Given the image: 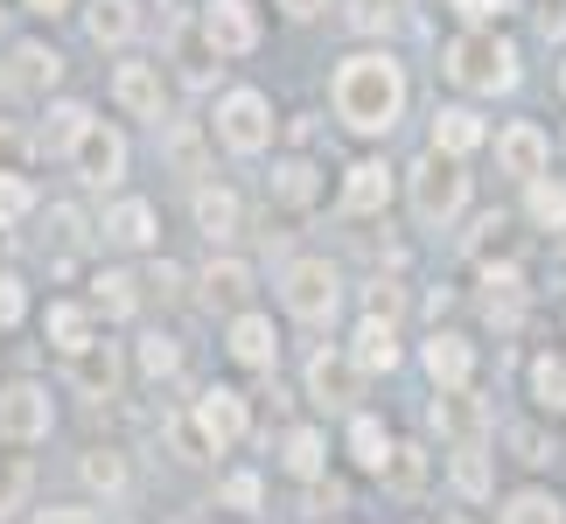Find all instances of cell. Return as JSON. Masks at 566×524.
I'll return each mask as SVG.
<instances>
[{"label": "cell", "mask_w": 566, "mask_h": 524, "mask_svg": "<svg viewBox=\"0 0 566 524\" xmlns=\"http://www.w3.org/2000/svg\"><path fill=\"white\" fill-rule=\"evenodd\" d=\"M203 301H210V308L245 315V301H252V266H245V259H210V266H203Z\"/></svg>", "instance_id": "cell-23"}, {"label": "cell", "mask_w": 566, "mask_h": 524, "mask_svg": "<svg viewBox=\"0 0 566 524\" xmlns=\"http://www.w3.org/2000/svg\"><path fill=\"white\" fill-rule=\"evenodd\" d=\"M546 155H553V140H546L538 119H511L504 134H496V168L517 175V182H538V175H546Z\"/></svg>", "instance_id": "cell-11"}, {"label": "cell", "mask_w": 566, "mask_h": 524, "mask_svg": "<svg viewBox=\"0 0 566 524\" xmlns=\"http://www.w3.org/2000/svg\"><path fill=\"white\" fill-rule=\"evenodd\" d=\"M105 245H126V252H147V245H155V203H140V196H119V203L113 210H105Z\"/></svg>", "instance_id": "cell-19"}, {"label": "cell", "mask_w": 566, "mask_h": 524, "mask_svg": "<svg viewBox=\"0 0 566 524\" xmlns=\"http://www.w3.org/2000/svg\"><path fill=\"white\" fill-rule=\"evenodd\" d=\"M182 280H189V273L176 266V259H155V266H147V287H155L161 301H182Z\"/></svg>", "instance_id": "cell-45"}, {"label": "cell", "mask_w": 566, "mask_h": 524, "mask_svg": "<svg viewBox=\"0 0 566 524\" xmlns=\"http://www.w3.org/2000/svg\"><path fill=\"white\" fill-rule=\"evenodd\" d=\"M238 224H245V203H238L231 189H196V231H203L210 245L238 238Z\"/></svg>", "instance_id": "cell-24"}, {"label": "cell", "mask_w": 566, "mask_h": 524, "mask_svg": "<svg viewBox=\"0 0 566 524\" xmlns=\"http://www.w3.org/2000/svg\"><path fill=\"white\" fill-rule=\"evenodd\" d=\"M385 203H391V168L385 161H350V175H343V210L378 217Z\"/></svg>", "instance_id": "cell-22"}, {"label": "cell", "mask_w": 566, "mask_h": 524, "mask_svg": "<svg viewBox=\"0 0 566 524\" xmlns=\"http://www.w3.org/2000/svg\"><path fill=\"white\" fill-rule=\"evenodd\" d=\"M280 469L301 475V483H322V469H329V441H322L315 427H294L287 441H280Z\"/></svg>", "instance_id": "cell-28"}, {"label": "cell", "mask_w": 566, "mask_h": 524, "mask_svg": "<svg viewBox=\"0 0 566 524\" xmlns=\"http://www.w3.org/2000/svg\"><path fill=\"white\" fill-rule=\"evenodd\" d=\"M119 343H105V336H92L84 349H71V357H63V385L77 391V399H113L119 391Z\"/></svg>", "instance_id": "cell-10"}, {"label": "cell", "mask_w": 566, "mask_h": 524, "mask_svg": "<svg viewBox=\"0 0 566 524\" xmlns=\"http://www.w3.org/2000/svg\"><path fill=\"white\" fill-rule=\"evenodd\" d=\"M140 0H92V8H84V35L98 42V50H126V42L140 35Z\"/></svg>", "instance_id": "cell-18"}, {"label": "cell", "mask_w": 566, "mask_h": 524, "mask_svg": "<svg viewBox=\"0 0 566 524\" xmlns=\"http://www.w3.org/2000/svg\"><path fill=\"white\" fill-rule=\"evenodd\" d=\"M496 524H566V496L559 490H511Z\"/></svg>", "instance_id": "cell-29"}, {"label": "cell", "mask_w": 566, "mask_h": 524, "mask_svg": "<svg viewBox=\"0 0 566 524\" xmlns=\"http://www.w3.org/2000/svg\"><path fill=\"white\" fill-rule=\"evenodd\" d=\"M532 399L546 406V412H566V357H532Z\"/></svg>", "instance_id": "cell-36"}, {"label": "cell", "mask_w": 566, "mask_h": 524, "mask_svg": "<svg viewBox=\"0 0 566 524\" xmlns=\"http://www.w3.org/2000/svg\"><path fill=\"white\" fill-rule=\"evenodd\" d=\"M196 35H203L210 63H224V56H252L259 42H266V21H259L252 0H203V14H196Z\"/></svg>", "instance_id": "cell-8"}, {"label": "cell", "mask_w": 566, "mask_h": 524, "mask_svg": "<svg viewBox=\"0 0 566 524\" xmlns=\"http://www.w3.org/2000/svg\"><path fill=\"white\" fill-rule=\"evenodd\" d=\"M448 475H454V490H462L469 504H483V496H496V469H490V454H483V448H454Z\"/></svg>", "instance_id": "cell-32"}, {"label": "cell", "mask_w": 566, "mask_h": 524, "mask_svg": "<svg viewBox=\"0 0 566 524\" xmlns=\"http://www.w3.org/2000/svg\"><path fill=\"white\" fill-rule=\"evenodd\" d=\"M140 308V280L126 273V266H105L98 280H92V315H105V322H126Z\"/></svg>", "instance_id": "cell-25"}, {"label": "cell", "mask_w": 566, "mask_h": 524, "mask_svg": "<svg viewBox=\"0 0 566 524\" xmlns=\"http://www.w3.org/2000/svg\"><path fill=\"white\" fill-rule=\"evenodd\" d=\"M273 98L266 92H252V84H231V92L224 98H217V119H210V134L217 140H224L231 147V155H266V147H273Z\"/></svg>", "instance_id": "cell-5"}, {"label": "cell", "mask_w": 566, "mask_h": 524, "mask_svg": "<svg viewBox=\"0 0 566 524\" xmlns=\"http://www.w3.org/2000/svg\"><path fill=\"white\" fill-rule=\"evenodd\" d=\"M441 71L462 92H511L517 84V50L496 29H462L441 42Z\"/></svg>", "instance_id": "cell-2"}, {"label": "cell", "mask_w": 566, "mask_h": 524, "mask_svg": "<svg viewBox=\"0 0 566 524\" xmlns=\"http://www.w3.org/2000/svg\"><path fill=\"white\" fill-rule=\"evenodd\" d=\"M329 105H336V119L350 126V134H364V140L391 134V126L406 119V63L391 50L343 56L336 77H329Z\"/></svg>", "instance_id": "cell-1"}, {"label": "cell", "mask_w": 566, "mask_h": 524, "mask_svg": "<svg viewBox=\"0 0 566 524\" xmlns=\"http://www.w3.org/2000/svg\"><path fill=\"white\" fill-rule=\"evenodd\" d=\"M433 427H441L454 448H483V433H490V406L475 399V391H441V399H433Z\"/></svg>", "instance_id": "cell-15"}, {"label": "cell", "mask_w": 566, "mask_h": 524, "mask_svg": "<svg viewBox=\"0 0 566 524\" xmlns=\"http://www.w3.org/2000/svg\"><path fill=\"white\" fill-rule=\"evenodd\" d=\"M35 524H92V517H84V511H42Z\"/></svg>", "instance_id": "cell-51"}, {"label": "cell", "mask_w": 566, "mask_h": 524, "mask_svg": "<svg viewBox=\"0 0 566 524\" xmlns=\"http://www.w3.org/2000/svg\"><path fill=\"white\" fill-rule=\"evenodd\" d=\"M399 329H391V322H371L364 315L357 322V336H350V364H357V378H371V370H399Z\"/></svg>", "instance_id": "cell-21"}, {"label": "cell", "mask_w": 566, "mask_h": 524, "mask_svg": "<svg viewBox=\"0 0 566 524\" xmlns=\"http://www.w3.org/2000/svg\"><path fill=\"white\" fill-rule=\"evenodd\" d=\"M21 8H29V14H63L71 0H21Z\"/></svg>", "instance_id": "cell-52"}, {"label": "cell", "mask_w": 566, "mask_h": 524, "mask_svg": "<svg viewBox=\"0 0 566 524\" xmlns=\"http://www.w3.org/2000/svg\"><path fill=\"white\" fill-rule=\"evenodd\" d=\"M29 315V280H14V273H0V329H14V322Z\"/></svg>", "instance_id": "cell-41"}, {"label": "cell", "mask_w": 566, "mask_h": 524, "mask_svg": "<svg viewBox=\"0 0 566 524\" xmlns=\"http://www.w3.org/2000/svg\"><path fill=\"white\" fill-rule=\"evenodd\" d=\"M364 308H371V322H399V308H406L399 280H371V287H364Z\"/></svg>", "instance_id": "cell-40"}, {"label": "cell", "mask_w": 566, "mask_h": 524, "mask_svg": "<svg viewBox=\"0 0 566 524\" xmlns=\"http://www.w3.org/2000/svg\"><path fill=\"white\" fill-rule=\"evenodd\" d=\"M113 98H119V113H134V119H155L168 113V84H161V63H119L113 71Z\"/></svg>", "instance_id": "cell-12"}, {"label": "cell", "mask_w": 566, "mask_h": 524, "mask_svg": "<svg viewBox=\"0 0 566 524\" xmlns=\"http://www.w3.org/2000/svg\"><path fill=\"white\" fill-rule=\"evenodd\" d=\"M448 8H454V14H462V21H469V29H490V0H448Z\"/></svg>", "instance_id": "cell-48"}, {"label": "cell", "mask_w": 566, "mask_h": 524, "mask_svg": "<svg viewBox=\"0 0 566 524\" xmlns=\"http://www.w3.org/2000/svg\"><path fill=\"white\" fill-rule=\"evenodd\" d=\"M525 0H490V21H504V14H517Z\"/></svg>", "instance_id": "cell-53"}, {"label": "cell", "mask_w": 566, "mask_h": 524, "mask_svg": "<svg viewBox=\"0 0 566 524\" xmlns=\"http://www.w3.org/2000/svg\"><path fill=\"white\" fill-rule=\"evenodd\" d=\"M559 98H566V63H559Z\"/></svg>", "instance_id": "cell-55"}, {"label": "cell", "mask_w": 566, "mask_h": 524, "mask_svg": "<svg viewBox=\"0 0 566 524\" xmlns=\"http://www.w3.org/2000/svg\"><path fill=\"white\" fill-rule=\"evenodd\" d=\"M84 483H92L98 496H126V483H134V475H126V454L119 448H84Z\"/></svg>", "instance_id": "cell-33"}, {"label": "cell", "mask_w": 566, "mask_h": 524, "mask_svg": "<svg viewBox=\"0 0 566 524\" xmlns=\"http://www.w3.org/2000/svg\"><path fill=\"white\" fill-rule=\"evenodd\" d=\"M63 161H71V175H77L84 189H119L126 182V134H119V126H105V119H92V126H84V140Z\"/></svg>", "instance_id": "cell-9"}, {"label": "cell", "mask_w": 566, "mask_h": 524, "mask_svg": "<svg viewBox=\"0 0 566 524\" xmlns=\"http://www.w3.org/2000/svg\"><path fill=\"white\" fill-rule=\"evenodd\" d=\"M21 161H29V134L14 119H0V175H21Z\"/></svg>", "instance_id": "cell-43"}, {"label": "cell", "mask_w": 566, "mask_h": 524, "mask_svg": "<svg viewBox=\"0 0 566 524\" xmlns=\"http://www.w3.org/2000/svg\"><path fill=\"white\" fill-rule=\"evenodd\" d=\"M63 77V56L50 50V42H14V56H8V92H50V84Z\"/></svg>", "instance_id": "cell-20"}, {"label": "cell", "mask_w": 566, "mask_h": 524, "mask_svg": "<svg viewBox=\"0 0 566 524\" xmlns=\"http://www.w3.org/2000/svg\"><path fill=\"white\" fill-rule=\"evenodd\" d=\"M538 29H546V35H566V0H538Z\"/></svg>", "instance_id": "cell-47"}, {"label": "cell", "mask_w": 566, "mask_h": 524, "mask_svg": "<svg viewBox=\"0 0 566 524\" xmlns=\"http://www.w3.org/2000/svg\"><path fill=\"white\" fill-rule=\"evenodd\" d=\"M357 391H364V378H357V364L343 357V349H315V357H308V399H315V406L350 412Z\"/></svg>", "instance_id": "cell-13"}, {"label": "cell", "mask_w": 566, "mask_h": 524, "mask_svg": "<svg viewBox=\"0 0 566 524\" xmlns=\"http://www.w3.org/2000/svg\"><path fill=\"white\" fill-rule=\"evenodd\" d=\"M42 336H50L63 357H71V349L92 343V308H84V301H50V315H42Z\"/></svg>", "instance_id": "cell-31"}, {"label": "cell", "mask_w": 566, "mask_h": 524, "mask_svg": "<svg viewBox=\"0 0 566 524\" xmlns=\"http://www.w3.org/2000/svg\"><path fill=\"white\" fill-rule=\"evenodd\" d=\"M259 496H266V490H259L252 469H238V475H224V483H217V504H224V511H259Z\"/></svg>", "instance_id": "cell-39"}, {"label": "cell", "mask_w": 566, "mask_h": 524, "mask_svg": "<svg viewBox=\"0 0 566 524\" xmlns=\"http://www.w3.org/2000/svg\"><path fill=\"white\" fill-rule=\"evenodd\" d=\"M287 140H315V113H294L287 119Z\"/></svg>", "instance_id": "cell-50"}, {"label": "cell", "mask_w": 566, "mask_h": 524, "mask_svg": "<svg viewBox=\"0 0 566 524\" xmlns=\"http://www.w3.org/2000/svg\"><path fill=\"white\" fill-rule=\"evenodd\" d=\"M84 126H92V105H84V98H56L50 113H42V147H50V155H71V147L84 140Z\"/></svg>", "instance_id": "cell-27"}, {"label": "cell", "mask_w": 566, "mask_h": 524, "mask_svg": "<svg viewBox=\"0 0 566 524\" xmlns=\"http://www.w3.org/2000/svg\"><path fill=\"white\" fill-rule=\"evenodd\" d=\"M511 448H517V462H546V441H538V427H517Z\"/></svg>", "instance_id": "cell-46"}, {"label": "cell", "mask_w": 566, "mask_h": 524, "mask_svg": "<svg viewBox=\"0 0 566 524\" xmlns=\"http://www.w3.org/2000/svg\"><path fill=\"white\" fill-rule=\"evenodd\" d=\"M391 448H399V441H391V433H385V420H378V412H357V420H350V462H357V469L385 475Z\"/></svg>", "instance_id": "cell-30"}, {"label": "cell", "mask_w": 566, "mask_h": 524, "mask_svg": "<svg viewBox=\"0 0 566 524\" xmlns=\"http://www.w3.org/2000/svg\"><path fill=\"white\" fill-rule=\"evenodd\" d=\"M559 273H566V231H559Z\"/></svg>", "instance_id": "cell-54"}, {"label": "cell", "mask_w": 566, "mask_h": 524, "mask_svg": "<svg viewBox=\"0 0 566 524\" xmlns=\"http://www.w3.org/2000/svg\"><path fill=\"white\" fill-rule=\"evenodd\" d=\"M280 301H287L294 322H308V329H329L343 315V273L329 259H287V273H280Z\"/></svg>", "instance_id": "cell-4"}, {"label": "cell", "mask_w": 566, "mask_h": 524, "mask_svg": "<svg viewBox=\"0 0 566 524\" xmlns=\"http://www.w3.org/2000/svg\"><path fill=\"white\" fill-rule=\"evenodd\" d=\"M0 29H8V8H0Z\"/></svg>", "instance_id": "cell-56"}, {"label": "cell", "mask_w": 566, "mask_h": 524, "mask_svg": "<svg viewBox=\"0 0 566 524\" xmlns=\"http://www.w3.org/2000/svg\"><path fill=\"white\" fill-rule=\"evenodd\" d=\"M50 433H56L50 385H35V378H8V385H0V441H8V448H35V441H50Z\"/></svg>", "instance_id": "cell-7"}, {"label": "cell", "mask_w": 566, "mask_h": 524, "mask_svg": "<svg viewBox=\"0 0 566 524\" xmlns=\"http://www.w3.org/2000/svg\"><path fill=\"white\" fill-rule=\"evenodd\" d=\"M224 349H231V364H245V370H273V357H280V329H273L259 308H245V315H231Z\"/></svg>", "instance_id": "cell-16"}, {"label": "cell", "mask_w": 566, "mask_h": 524, "mask_svg": "<svg viewBox=\"0 0 566 524\" xmlns=\"http://www.w3.org/2000/svg\"><path fill=\"white\" fill-rule=\"evenodd\" d=\"M182 420H189V433H196V448H203V454H224V448L245 441V420H252V412H245V391H231V385H203V391L189 399Z\"/></svg>", "instance_id": "cell-6"}, {"label": "cell", "mask_w": 566, "mask_h": 524, "mask_svg": "<svg viewBox=\"0 0 566 524\" xmlns=\"http://www.w3.org/2000/svg\"><path fill=\"white\" fill-rule=\"evenodd\" d=\"M406 203H412V217L433 231V224H454V217L469 210V175H462V161H448V155H420L406 168Z\"/></svg>", "instance_id": "cell-3"}, {"label": "cell", "mask_w": 566, "mask_h": 524, "mask_svg": "<svg viewBox=\"0 0 566 524\" xmlns=\"http://www.w3.org/2000/svg\"><path fill=\"white\" fill-rule=\"evenodd\" d=\"M29 490H35V469L21 462V454H0V524L29 504Z\"/></svg>", "instance_id": "cell-37"}, {"label": "cell", "mask_w": 566, "mask_h": 524, "mask_svg": "<svg viewBox=\"0 0 566 524\" xmlns=\"http://www.w3.org/2000/svg\"><path fill=\"white\" fill-rule=\"evenodd\" d=\"M176 370H182V343H176V336H161V329L140 336V378L161 385V378H176Z\"/></svg>", "instance_id": "cell-38"}, {"label": "cell", "mask_w": 566, "mask_h": 524, "mask_svg": "<svg viewBox=\"0 0 566 524\" xmlns=\"http://www.w3.org/2000/svg\"><path fill=\"white\" fill-rule=\"evenodd\" d=\"M504 231H511V217H496V210H490L483 224H475V238H469V252H475V259H483V266H490V252H504Z\"/></svg>", "instance_id": "cell-42"}, {"label": "cell", "mask_w": 566, "mask_h": 524, "mask_svg": "<svg viewBox=\"0 0 566 524\" xmlns=\"http://www.w3.org/2000/svg\"><path fill=\"white\" fill-rule=\"evenodd\" d=\"M483 140H490L483 113H469V105H441V113H433V147H427V155H448V161H462V155H475Z\"/></svg>", "instance_id": "cell-17"}, {"label": "cell", "mask_w": 566, "mask_h": 524, "mask_svg": "<svg viewBox=\"0 0 566 524\" xmlns=\"http://www.w3.org/2000/svg\"><path fill=\"white\" fill-rule=\"evenodd\" d=\"M420 364H427V378L441 385V391H469V378H475V343L454 336V329H433L420 343Z\"/></svg>", "instance_id": "cell-14"}, {"label": "cell", "mask_w": 566, "mask_h": 524, "mask_svg": "<svg viewBox=\"0 0 566 524\" xmlns=\"http://www.w3.org/2000/svg\"><path fill=\"white\" fill-rule=\"evenodd\" d=\"M273 196L287 210H308L315 196H322V168L308 155H287V161H273Z\"/></svg>", "instance_id": "cell-26"}, {"label": "cell", "mask_w": 566, "mask_h": 524, "mask_svg": "<svg viewBox=\"0 0 566 524\" xmlns=\"http://www.w3.org/2000/svg\"><path fill=\"white\" fill-rule=\"evenodd\" d=\"M42 203V189L29 182V175H0V231H14V224H29Z\"/></svg>", "instance_id": "cell-35"}, {"label": "cell", "mask_w": 566, "mask_h": 524, "mask_svg": "<svg viewBox=\"0 0 566 524\" xmlns=\"http://www.w3.org/2000/svg\"><path fill=\"white\" fill-rule=\"evenodd\" d=\"M525 210L538 231H566V182H553V175H538V182H525Z\"/></svg>", "instance_id": "cell-34"}, {"label": "cell", "mask_w": 566, "mask_h": 524, "mask_svg": "<svg viewBox=\"0 0 566 524\" xmlns=\"http://www.w3.org/2000/svg\"><path fill=\"white\" fill-rule=\"evenodd\" d=\"M280 8H287L294 21H315V14H329V0H280Z\"/></svg>", "instance_id": "cell-49"}, {"label": "cell", "mask_w": 566, "mask_h": 524, "mask_svg": "<svg viewBox=\"0 0 566 524\" xmlns=\"http://www.w3.org/2000/svg\"><path fill=\"white\" fill-rule=\"evenodd\" d=\"M50 224H56L50 238H56V245H63V252H77V245H84V238H92V231H84V217H77L71 203H56V210H50Z\"/></svg>", "instance_id": "cell-44"}]
</instances>
